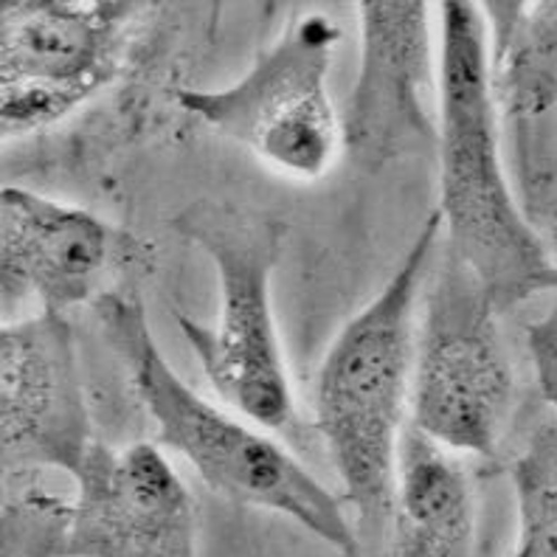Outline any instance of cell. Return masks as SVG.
Returning <instances> with one entry per match:
<instances>
[{
    "label": "cell",
    "instance_id": "obj_4",
    "mask_svg": "<svg viewBox=\"0 0 557 557\" xmlns=\"http://www.w3.org/2000/svg\"><path fill=\"white\" fill-rule=\"evenodd\" d=\"M172 228L200 248L218 273V324L177 313V330L206 381L248 422L285 429L296 420V397L271 296L285 225L271 214L203 198L172 218Z\"/></svg>",
    "mask_w": 557,
    "mask_h": 557
},
{
    "label": "cell",
    "instance_id": "obj_13",
    "mask_svg": "<svg viewBox=\"0 0 557 557\" xmlns=\"http://www.w3.org/2000/svg\"><path fill=\"white\" fill-rule=\"evenodd\" d=\"M487 69L496 108L507 119H537L557 108V0L482 3Z\"/></svg>",
    "mask_w": 557,
    "mask_h": 557
},
{
    "label": "cell",
    "instance_id": "obj_14",
    "mask_svg": "<svg viewBox=\"0 0 557 557\" xmlns=\"http://www.w3.org/2000/svg\"><path fill=\"white\" fill-rule=\"evenodd\" d=\"M518 507L512 557H557V420L541 422L510 468Z\"/></svg>",
    "mask_w": 557,
    "mask_h": 557
},
{
    "label": "cell",
    "instance_id": "obj_17",
    "mask_svg": "<svg viewBox=\"0 0 557 557\" xmlns=\"http://www.w3.org/2000/svg\"><path fill=\"white\" fill-rule=\"evenodd\" d=\"M552 259H555V273H557V234H555V239H552Z\"/></svg>",
    "mask_w": 557,
    "mask_h": 557
},
{
    "label": "cell",
    "instance_id": "obj_9",
    "mask_svg": "<svg viewBox=\"0 0 557 557\" xmlns=\"http://www.w3.org/2000/svg\"><path fill=\"white\" fill-rule=\"evenodd\" d=\"M429 12L422 0L358 3L360 65L341 119V150L367 175L436 144V124L425 104Z\"/></svg>",
    "mask_w": 557,
    "mask_h": 557
},
{
    "label": "cell",
    "instance_id": "obj_1",
    "mask_svg": "<svg viewBox=\"0 0 557 557\" xmlns=\"http://www.w3.org/2000/svg\"><path fill=\"white\" fill-rule=\"evenodd\" d=\"M440 46V218L454 253L507 310L557 287L555 259L507 184L482 3L445 0Z\"/></svg>",
    "mask_w": 557,
    "mask_h": 557
},
{
    "label": "cell",
    "instance_id": "obj_12",
    "mask_svg": "<svg viewBox=\"0 0 557 557\" xmlns=\"http://www.w3.org/2000/svg\"><path fill=\"white\" fill-rule=\"evenodd\" d=\"M476 527L473 487L440 445L408 431L397 468L388 557H470Z\"/></svg>",
    "mask_w": 557,
    "mask_h": 557
},
{
    "label": "cell",
    "instance_id": "obj_11",
    "mask_svg": "<svg viewBox=\"0 0 557 557\" xmlns=\"http://www.w3.org/2000/svg\"><path fill=\"white\" fill-rule=\"evenodd\" d=\"M110 228L94 211L23 186L0 191V287L3 307L37 299L42 313L65 315L94 296L108 265Z\"/></svg>",
    "mask_w": 557,
    "mask_h": 557
},
{
    "label": "cell",
    "instance_id": "obj_8",
    "mask_svg": "<svg viewBox=\"0 0 557 557\" xmlns=\"http://www.w3.org/2000/svg\"><path fill=\"white\" fill-rule=\"evenodd\" d=\"M96 445L76 335L60 313L0 326V468L3 476L82 470Z\"/></svg>",
    "mask_w": 557,
    "mask_h": 557
},
{
    "label": "cell",
    "instance_id": "obj_7",
    "mask_svg": "<svg viewBox=\"0 0 557 557\" xmlns=\"http://www.w3.org/2000/svg\"><path fill=\"white\" fill-rule=\"evenodd\" d=\"M138 3L3 0L0 3V127L17 138L74 113L119 65Z\"/></svg>",
    "mask_w": 557,
    "mask_h": 557
},
{
    "label": "cell",
    "instance_id": "obj_16",
    "mask_svg": "<svg viewBox=\"0 0 557 557\" xmlns=\"http://www.w3.org/2000/svg\"><path fill=\"white\" fill-rule=\"evenodd\" d=\"M527 352L544 400L557 411V305L527 324Z\"/></svg>",
    "mask_w": 557,
    "mask_h": 557
},
{
    "label": "cell",
    "instance_id": "obj_2",
    "mask_svg": "<svg viewBox=\"0 0 557 557\" xmlns=\"http://www.w3.org/2000/svg\"><path fill=\"white\" fill-rule=\"evenodd\" d=\"M94 310L108 347L156 422L163 450L186 459L211 493L290 518L344 557H358V530L338 498L278 442L206 400L172 369L136 290L102 293Z\"/></svg>",
    "mask_w": 557,
    "mask_h": 557
},
{
    "label": "cell",
    "instance_id": "obj_15",
    "mask_svg": "<svg viewBox=\"0 0 557 557\" xmlns=\"http://www.w3.org/2000/svg\"><path fill=\"white\" fill-rule=\"evenodd\" d=\"M74 502L21 490L0 507V557H71Z\"/></svg>",
    "mask_w": 557,
    "mask_h": 557
},
{
    "label": "cell",
    "instance_id": "obj_5",
    "mask_svg": "<svg viewBox=\"0 0 557 557\" xmlns=\"http://www.w3.org/2000/svg\"><path fill=\"white\" fill-rule=\"evenodd\" d=\"M512 400L516 377L496 305L448 251L422 290L408 406L414 431L440 448L493 459Z\"/></svg>",
    "mask_w": 557,
    "mask_h": 557
},
{
    "label": "cell",
    "instance_id": "obj_6",
    "mask_svg": "<svg viewBox=\"0 0 557 557\" xmlns=\"http://www.w3.org/2000/svg\"><path fill=\"white\" fill-rule=\"evenodd\" d=\"M338 40L341 28L326 14H305L237 82L181 90L177 104L276 172L319 181L341 147L326 90Z\"/></svg>",
    "mask_w": 557,
    "mask_h": 557
},
{
    "label": "cell",
    "instance_id": "obj_3",
    "mask_svg": "<svg viewBox=\"0 0 557 557\" xmlns=\"http://www.w3.org/2000/svg\"><path fill=\"white\" fill-rule=\"evenodd\" d=\"M442 218L434 211L381 293L355 313L326 349L315 377V429L333 459L358 532L392 521L403 417L411 406L417 305L425 290Z\"/></svg>",
    "mask_w": 557,
    "mask_h": 557
},
{
    "label": "cell",
    "instance_id": "obj_10",
    "mask_svg": "<svg viewBox=\"0 0 557 557\" xmlns=\"http://www.w3.org/2000/svg\"><path fill=\"white\" fill-rule=\"evenodd\" d=\"M74 482L71 557H200L198 507L161 445L96 442Z\"/></svg>",
    "mask_w": 557,
    "mask_h": 557
}]
</instances>
